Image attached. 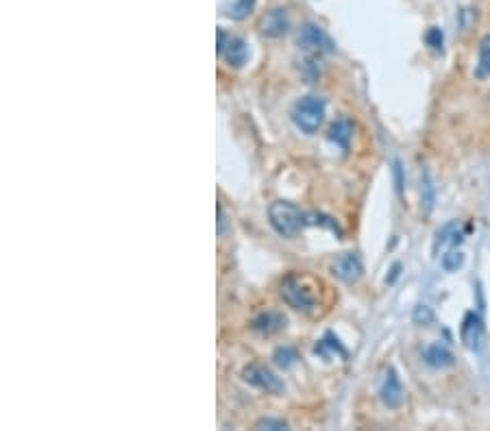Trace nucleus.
I'll use <instances>...</instances> for the list:
<instances>
[{
	"label": "nucleus",
	"instance_id": "0eeeda50",
	"mask_svg": "<svg viewBox=\"0 0 490 431\" xmlns=\"http://www.w3.org/2000/svg\"><path fill=\"white\" fill-rule=\"evenodd\" d=\"M331 270H333V275H336L340 281L353 283V281H358L362 277V262L358 259V255L342 253V255H338L336 259H333Z\"/></svg>",
	"mask_w": 490,
	"mask_h": 431
},
{
	"label": "nucleus",
	"instance_id": "dca6fc26",
	"mask_svg": "<svg viewBox=\"0 0 490 431\" xmlns=\"http://www.w3.org/2000/svg\"><path fill=\"white\" fill-rule=\"evenodd\" d=\"M297 359H299V355H297V351H295V349H290V347L277 349V353H275V361H277L279 366H283V368L292 366Z\"/></svg>",
	"mask_w": 490,
	"mask_h": 431
},
{
	"label": "nucleus",
	"instance_id": "7ed1b4c3",
	"mask_svg": "<svg viewBox=\"0 0 490 431\" xmlns=\"http://www.w3.org/2000/svg\"><path fill=\"white\" fill-rule=\"evenodd\" d=\"M281 297L283 301L297 311H311L316 307V297L311 288L301 279V277H288L281 283Z\"/></svg>",
	"mask_w": 490,
	"mask_h": 431
},
{
	"label": "nucleus",
	"instance_id": "a211bd4d",
	"mask_svg": "<svg viewBox=\"0 0 490 431\" xmlns=\"http://www.w3.org/2000/svg\"><path fill=\"white\" fill-rule=\"evenodd\" d=\"M253 5H255V0H238V3L231 7V11H229V15H233V18H244L247 13H251V9H253Z\"/></svg>",
	"mask_w": 490,
	"mask_h": 431
},
{
	"label": "nucleus",
	"instance_id": "9b49d317",
	"mask_svg": "<svg viewBox=\"0 0 490 431\" xmlns=\"http://www.w3.org/2000/svg\"><path fill=\"white\" fill-rule=\"evenodd\" d=\"M253 331L257 333H264V335H271V333H277L285 327V319L281 314H275V311H266V314H259L257 319L253 321Z\"/></svg>",
	"mask_w": 490,
	"mask_h": 431
},
{
	"label": "nucleus",
	"instance_id": "412c9836",
	"mask_svg": "<svg viewBox=\"0 0 490 431\" xmlns=\"http://www.w3.org/2000/svg\"><path fill=\"white\" fill-rule=\"evenodd\" d=\"M425 41L430 44V46L434 49V51H440L442 49V31L440 29H430L427 31V35H425Z\"/></svg>",
	"mask_w": 490,
	"mask_h": 431
},
{
	"label": "nucleus",
	"instance_id": "39448f33",
	"mask_svg": "<svg viewBox=\"0 0 490 431\" xmlns=\"http://www.w3.org/2000/svg\"><path fill=\"white\" fill-rule=\"evenodd\" d=\"M297 41L303 51H331V46H333L329 35L318 25H311V22H307V25H303L299 29Z\"/></svg>",
	"mask_w": 490,
	"mask_h": 431
},
{
	"label": "nucleus",
	"instance_id": "f3484780",
	"mask_svg": "<svg viewBox=\"0 0 490 431\" xmlns=\"http://www.w3.org/2000/svg\"><path fill=\"white\" fill-rule=\"evenodd\" d=\"M462 264H464V255L460 251H449L442 255V268L447 272H456L458 268H462Z\"/></svg>",
	"mask_w": 490,
	"mask_h": 431
},
{
	"label": "nucleus",
	"instance_id": "1a4fd4ad",
	"mask_svg": "<svg viewBox=\"0 0 490 431\" xmlns=\"http://www.w3.org/2000/svg\"><path fill=\"white\" fill-rule=\"evenodd\" d=\"M290 29V20H288L285 9H271L262 20V33L269 37H281Z\"/></svg>",
	"mask_w": 490,
	"mask_h": 431
},
{
	"label": "nucleus",
	"instance_id": "6e6552de",
	"mask_svg": "<svg viewBox=\"0 0 490 431\" xmlns=\"http://www.w3.org/2000/svg\"><path fill=\"white\" fill-rule=\"evenodd\" d=\"M460 337L466 349H479L482 347V340H484V323L479 319V314L469 311L464 316L462 327H460Z\"/></svg>",
	"mask_w": 490,
	"mask_h": 431
},
{
	"label": "nucleus",
	"instance_id": "2eb2a0df",
	"mask_svg": "<svg viewBox=\"0 0 490 431\" xmlns=\"http://www.w3.org/2000/svg\"><path fill=\"white\" fill-rule=\"evenodd\" d=\"M475 77L479 81L490 77V33L484 35L482 41H479V59H477V65H475Z\"/></svg>",
	"mask_w": 490,
	"mask_h": 431
},
{
	"label": "nucleus",
	"instance_id": "f03ea898",
	"mask_svg": "<svg viewBox=\"0 0 490 431\" xmlns=\"http://www.w3.org/2000/svg\"><path fill=\"white\" fill-rule=\"evenodd\" d=\"M325 120V101L321 96H303L292 107V122L303 133L311 135L321 129Z\"/></svg>",
	"mask_w": 490,
	"mask_h": 431
},
{
	"label": "nucleus",
	"instance_id": "5701e85b",
	"mask_svg": "<svg viewBox=\"0 0 490 431\" xmlns=\"http://www.w3.org/2000/svg\"><path fill=\"white\" fill-rule=\"evenodd\" d=\"M218 233H225V214H222V210H218Z\"/></svg>",
	"mask_w": 490,
	"mask_h": 431
},
{
	"label": "nucleus",
	"instance_id": "f8f14e48",
	"mask_svg": "<svg viewBox=\"0 0 490 431\" xmlns=\"http://www.w3.org/2000/svg\"><path fill=\"white\" fill-rule=\"evenodd\" d=\"M425 361L432 368H449L456 364V357L447 347L432 345L430 349H425Z\"/></svg>",
	"mask_w": 490,
	"mask_h": 431
},
{
	"label": "nucleus",
	"instance_id": "6ab92c4d",
	"mask_svg": "<svg viewBox=\"0 0 490 431\" xmlns=\"http://www.w3.org/2000/svg\"><path fill=\"white\" fill-rule=\"evenodd\" d=\"M432 321H434V314H432V309H430L427 305H420V307L414 309V323H418V325H430Z\"/></svg>",
	"mask_w": 490,
	"mask_h": 431
},
{
	"label": "nucleus",
	"instance_id": "4be33fe9",
	"mask_svg": "<svg viewBox=\"0 0 490 431\" xmlns=\"http://www.w3.org/2000/svg\"><path fill=\"white\" fill-rule=\"evenodd\" d=\"M255 429H288V423L283 420H275V418H262Z\"/></svg>",
	"mask_w": 490,
	"mask_h": 431
},
{
	"label": "nucleus",
	"instance_id": "423d86ee",
	"mask_svg": "<svg viewBox=\"0 0 490 431\" xmlns=\"http://www.w3.org/2000/svg\"><path fill=\"white\" fill-rule=\"evenodd\" d=\"M380 397H382L384 405H388L390 410H396V407L404 405V401H406V390H404V385H401V379L396 377L394 368H388V371H386V377H384L382 388H380Z\"/></svg>",
	"mask_w": 490,
	"mask_h": 431
},
{
	"label": "nucleus",
	"instance_id": "20e7f679",
	"mask_svg": "<svg viewBox=\"0 0 490 431\" xmlns=\"http://www.w3.org/2000/svg\"><path fill=\"white\" fill-rule=\"evenodd\" d=\"M242 377H244V381H247V383L255 385V388H259V390L271 392V394L283 392L281 379L273 371H269V368L262 366V364H249L247 368L242 371Z\"/></svg>",
	"mask_w": 490,
	"mask_h": 431
},
{
	"label": "nucleus",
	"instance_id": "aec40b11",
	"mask_svg": "<svg viewBox=\"0 0 490 431\" xmlns=\"http://www.w3.org/2000/svg\"><path fill=\"white\" fill-rule=\"evenodd\" d=\"M423 202H425L427 212H430L432 205H434V186H432V181H430L427 174H425V184H423Z\"/></svg>",
	"mask_w": 490,
	"mask_h": 431
},
{
	"label": "nucleus",
	"instance_id": "9d476101",
	"mask_svg": "<svg viewBox=\"0 0 490 431\" xmlns=\"http://www.w3.org/2000/svg\"><path fill=\"white\" fill-rule=\"evenodd\" d=\"M220 57H225V61L233 67H242L244 63H247L249 59V49H247V41L240 39V37H233L229 35L227 37V44L225 49H222Z\"/></svg>",
	"mask_w": 490,
	"mask_h": 431
},
{
	"label": "nucleus",
	"instance_id": "4468645a",
	"mask_svg": "<svg viewBox=\"0 0 490 431\" xmlns=\"http://www.w3.org/2000/svg\"><path fill=\"white\" fill-rule=\"evenodd\" d=\"M351 138H353V127H351V122L349 120H338V122H333L331 124V129H329V140L331 142H336L340 148H349V144H351Z\"/></svg>",
	"mask_w": 490,
	"mask_h": 431
},
{
	"label": "nucleus",
	"instance_id": "f257e3e1",
	"mask_svg": "<svg viewBox=\"0 0 490 431\" xmlns=\"http://www.w3.org/2000/svg\"><path fill=\"white\" fill-rule=\"evenodd\" d=\"M269 220L273 224V229L283 236V238H295L307 222V216L295 205V202L288 200H277L269 207Z\"/></svg>",
	"mask_w": 490,
	"mask_h": 431
},
{
	"label": "nucleus",
	"instance_id": "ddd939ff",
	"mask_svg": "<svg viewBox=\"0 0 490 431\" xmlns=\"http://www.w3.org/2000/svg\"><path fill=\"white\" fill-rule=\"evenodd\" d=\"M462 242V231H460V224L458 220H451L442 226V229L438 231L436 236V251L438 248H447V246H458Z\"/></svg>",
	"mask_w": 490,
	"mask_h": 431
}]
</instances>
